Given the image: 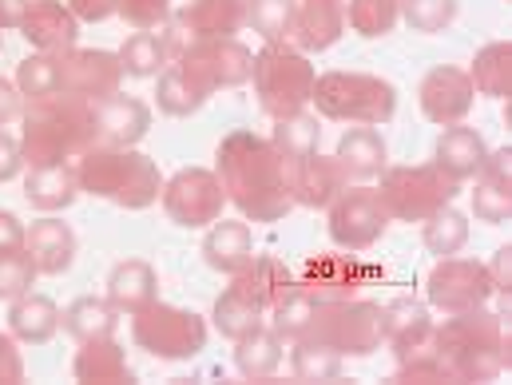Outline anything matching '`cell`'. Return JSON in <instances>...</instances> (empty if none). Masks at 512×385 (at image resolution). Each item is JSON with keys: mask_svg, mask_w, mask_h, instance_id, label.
Listing matches in <instances>:
<instances>
[{"mask_svg": "<svg viewBox=\"0 0 512 385\" xmlns=\"http://www.w3.org/2000/svg\"><path fill=\"white\" fill-rule=\"evenodd\" d=\"M219 183L223 195H231L235 207L255 223H274L294 207L286 187V159L274 151V143L251 131H235L219 143Z\"/></svg>", "mask_w": 512, "mask_h": 385, "instance_id": "cell-1", "label": "cell"}, {"mask_svg": "<svg viewBox=\"0 0 512 385\" xmlns=\"http://www.w3.org/2000/svg\"><path fill=\"white\" fill-rule=\"evenodd\" d=\"M96 143V104L52 92L28 104L24 116V159L32 167L68 163L72 155H84Z\"/></svg>", "mask_w": 512, "mask_h": 385, "instance_id": "cell-2", "label": "cell"}, {"mask_svg": "<svg viewBox=\"0 0 512 385\" xmlns=\"http://www.w3.org/2000/svg\"><path fill=\"white\" fill-rule=\"evenodd\" d=\"M505 334V322L477 306L449 314V322L433 330V350L453 382H493L505 366H512L505 354Z\"/></svg>", "mask_w": 512, "mask_h": 385, "instance_id": "cell-3", "label": "cell"}, {"mask_svg": "<svg viewBox=\"0 0 512 385\" xmlns=\"http://www.w3.org/2000/svg\"><path fill=\"white\" fill-rule=\"evenodd\" d=\"M80 191H92L100 199H112L120 207H151L159 199V171L147 155L131 151V147H88L80 167H76Z\"/></svg>", "mask_w": 512, "mask_h": 385, "instance_id": "cell-4", "label": "cell"}, {"mask_svg": "<svg viewBox=\"0 0 512 385\" xmlns=\"http://www.w3.org/2000/svg\"><path fill=\"white\" fill-rule=\"evenodd\" d=\"M310 100L330 120H350V124H370V128L385 124L397 108L393 84L382 76H362V72H330L314 80Z\"/></svg>", "mask_w": 512, "mask_h": 385, "instance_id": "cell-5", "label": "cell"}, {"mask_svg": "<svg viewBox=\"0 0 512 385\" xmlns=\"http://www.w3.org/2000/svg\"><path fill=\"white\" fill-rule=\"evenodd\" d=\"M255 88H258V104L266 116L282 120V116H294L306 108L310 92H314V68L306 64V56L282 48V44H266V52L255 56Z\"/></svg>", "mask_w": 512, "mask_h": 385, "instance_id": "cell-6", "label": "cell"}, {"mask_svg": "<svg viewBox=\"0 0 512 385\" xmlns=\"http://www.w3.org/2000/svg\"><path fill=\"white\" fill-rule=\"evenodd\" d=\"M310 338L334 346L338 354H354L366 358L382 346L385 318L382 306L374 302H354V298H338V302H318L314 318H310Z\"/></svg>", "mask_w": 512, "mask_h": 385, "instance_id": "cell-7", "label": "cell"}, {"mask_svg": "<svg viewBox=\"0 0 512 385\" xmlns=\"http://www.w3.org/2000/svg\"><path fill=\"white\" fill-rule=\"evenodd\" d=\"M378 195H382L389 219L421 223L433 211H441V207L453 203L457 179H449L437 163H429V167H393V171H385Z\"/></svg>", "mask_w": 512, "mask_h": 385, "instance_id": "cell-8", "label": "cell"}, {"mask_svg": "<svg viewBox=\"0 0 512 385\" xmlns=\"http://www.w3.org/2000/svg\"><path fill=\"white\" fill-rule=\"evenodd\" d=\"M131 334L155 358H195L207 342V326L195 310H179V306H163V302L135 310Z\"/></svg>", "mask_w": 512, "mask_h": 385, "instance_id": "cell-9", "label": "cell"}, {"mask_svg": "<svg viewBox=\"0 0 512 385\" xmlns=\"http://www.w3.org/2000/svg\"><path fill=\"white\" fill-rule=\"evenodd\" d=\"M183 80L207 100L215 88H235L251 76L255 68V56L239 44V40H195L187 52H179V64Z\"/></svg>", "mask_w": 512, "mask_h": 385, "instance_id": "cell-10", "label": "cell"}, {"mask_svg": "<svg viewBox=\"0 0 512 385\" xmlns=\"http://www.w3.org/2000/svg\"><path fill=\"white\" fill-rule=\"evenodd\" d=\"M389 227V211H385L382 195L374 187H346L334 199L330 211V239L342 251H366L382 239V231Z\"/></svg>", "mask_w": 512, "mask_h": 385, "instance_id": "cell-11", "label": "cell"}, {"mask_svg": "<svg viewBox=\"0 0 512 385\" xmlns=\"http://www.w3.org/2000/svg\"><path fill=\"white\" fill-rule=\"evenodd\" d=\"M429 302L445 314H461V310H477L489 302L493 294V278H489V266L485 262H473V258H441L429 274Z\"/></svg>", "mask_w": 512, "mask_h": 385, "instance_id": "cell-12", "label": "cell"}, {"mask_svg": "<svg viewBox=\"0 0 512 385\" xmlns=\"http://www.w3.org/2000/svg\"><path fill=\"white\" fill-rule=\"evenodd\" d=\"M163 207L179 227H207L223 215V183L203 167H187L167 183Z\"/></svg>", "mask_w": 512, "mask_h": 385, "instance_id": "cell-13", "label": "cell"}, {"mask_svg": "<svg viewBox=\"0 0 512 385\" xmlns=\"http://www.w3.org/2000/svg\"><path fill=\"white\" fill-rule=\"evenodd\" d=\"M120 56L112 52H96V48H68V56H60V92L68 96H80V100H92L100 104L104 96H116L120 88Z\"/></svg>", "mask_w": 512, "mask_h": 385, "instance_id": "cell-14", "label": "cell"}, {"mask_svg": "<svg viewBox=\"0 0 512 385\" xmlns=\"http://www.w3.org/2000/svg\"><path fill=\"white\" fill-rule=\"evenodd\" d=\"M370 274H374V270L362 266L358 258L318 255L294 274V282H298V290L310 294L314 302H338V298H350L358 286H366Z\"/></svg>", "mask_w": 512, "mask_h": 385, "instance_id": "cell-15", "label": "cell"}, {"mask_svg": "<svg viewBox=\"0 0 512 385\" xmlns=\"http://www.w3.org/2000/svg\"><path fill=\"white\" fill-rule=\"evenodd\" d=\"M286 187H290V199L302 203V207H326L334 203L350 179L342 171L338 159H326V155H306V159H290L286 163Z\"/></svg>", "mask_w": 512, "mask_h": 385, "instance_id": "cell-16", "label": "cell"}, {"mask_svg": "<svg viewBox=\"0 0 512 385\" xmlns=\"http://www.w3.org/2000/svg\"><path fill=\"white\" fill-rule=\"evenodd\" d=\"M473 96H477V88H473L469 72H461V68H433L421 80V112L433 124L465 120V112L473 108Z\"/></svg>", "mask_w": 512, "mask_h": 385, "instance_id": "cell-17", "label": "cell"}, {"mask_svg": "<svg viewBox=\"0 0 512 385\" xmlns=\"http://www.w3.org/2000/svg\"><path fill=\"white\" fill-rule=\"evenodd\" d=\"M385 318V338L393 342L397 366L421 354H433V318L417 298H397L382 310Z\"/></svg>", "mask_w": 512, "mask_h": 385, "instance_id": "cell-18", "label": "cell"}, {"mask_svg": "<svg viewBox=\"0 0 512 385\" xmlns=\"http://www.w3.org/2000/svg\"><path fill=\"white\" fill-rule=\"evenodd\" d=\"M20 28H24L28 44L48 56H60L76 44V12L60 0H32Z\"/></svg>", "mask_w": 512, "mask_h": 385, "instance_id": "cell-19", "label": "cell"}, {"mask_svg": "<svg viewBox=\"0 0 512 385\" xmlns=\"http://www.w3.org/2000/svg\"><path fill=\"white\" fill-rule=\"evenodd\" d=\"M342 32H346V4H342V0H302V4L294 8V28H290V36L298 40V48L322 52V48H330Z\"/></svg>", "mask_w": 512, "mask_h": 385, "instance_id": "cell-20", "label": "cell"}, {"mask_svg": "<svg viewBox=\"0 0 512 385\" xmlns=\"http://www.w3.org/2000/svg\"><path fill=\"white\" fill-rule=\"evenodd\" d=\"M151 124L147 104L131 100V96H104L96 104V139L108 147H131L143 139V131Z\"/></svg>", "mask_w": 512, "mask_h": 385, "instance_id": "cell-21", "label": "cell"}, {"mask_svg": "<svg viewBox=\"0 0 512 385\" xmlns=\"http://www.w3.org/2000/svg\"><path fill=\"white\" fill-rule=\"evenodd\" d=\"M247 24V0H191L179 12V32L195 40H227Z\"/></svg>", "mask_w": 512, "mask_h": 385, "instance_id": "cell-22", "label": "cell"}, {"mask_svg": "<svg viewBox=\"0 0 512 385\" xmlns=\"http://www.w3.org/2000/svg\"><path fill=\"white\" fill-rule=\"evenodd\" d=\"M24 251L32 255L40 274H64L76 258V235L60 219H40L32 231H24Z\"/></svg>", "mask_w": 512, "mask_h": 385, "instance_id": "cell-23", "label": "cell"}, {"mask_svg": "<svg viewBox=\"0 0 512 385\" xmlns=\"http://www.w3.org/2000/svg\"><path fill=\"white\" fill-rule=\"evenodd\" d=\"M485 155H489L485 139L473 128H461V124H445V135L437 139V151H433L437 167H441L449 179H457V183H461V179H473V175L481 171Z\"/></svg>", "mask_w": 512, "mask_h": 385, "instance_id": "cell-24", "label": "cell"}, {"mask_svg": "<svg viewBox=\"0 0 512 385\" xmlns=\"http://www.w3.org/2000/svg\"><path fill=\"white\" fill-rule=\"evenodd\" d=\"M203 255H207V266H215L223 274H239L255 258L251 227L247 223H231V219H215V231L207 235Z\"/></svg>", "mask_w": 512, "mask_h": 385, "instance_id": "cell-25", "label": "cell"}, {"mask_svg": "<svg viewBox=\"0 0 512 385\" xmlns=\"http://www.w3.org/2000/svg\"><path fill=\"white\" fill-rule=\"evenodd\" d=\"M24 195H28V203L40 207V211H60V207H68V203L80 195L76 167H68V163L32 167V171H28V183H24Z\"/></svg>", "mask_w": 512, "mask_h": 385, "instance_id": "cell-26", "label": "cell"}, {"mask_svg": "<svg viewBox=\"0 0 512 385\" xmlns=\"http://www.w3.org/2000/svg\"><path fill=\"white\" fill-rule=\"evenodd\" d=\"M334 159L342 163L346 179H374V175H382V167H385L382 135L370 128V124L350 128L346 135H342V143H338V155H334Z\"/></svg>", "mask_w": 512, "mask_h": 385, "instance_id": "cell-27", "label": "cell"}, {"mask_svg": "<svg viewBox=\"0 0 512 385\" xmlns=\"http://www.w3.org/2000/svg\"><path fill=\"white\" fill-rule=\"evenodd\" d=\"M171 52H175V36L171 32L139 28L135 36H128V44L120 48V68L128 76H159V68H167Z\"/></svg>", "mask_w": 512, "mask_h": 385, "instance_id": "cell-28", "label": "cell"}, {"mask_svg": "<svg viewBox=\"0 0 512 385\" xmlns=\"http://www.w3.org/2000/svg\"><path fill=\"white\" fill-rule=\"evenodd\" d=\"M108 302L116 306V310H143V306H151L155 302V270L147 266V262H120L116 270H112V278H108Z\"/></svg>", "mask_w": 512, "mask_h": 385, "instance_id": "cell-29", "label": "cell"}, {"mask_svg": "<svg viewBox=\"0 0 512 385\" xmlns=\"http://www.w3.org/2000/svg\"><path fill=\"white\" fill-rule=\"evenodd\" d=\"M8 322H12V334L16 338L40 346V342H48L60 330V310L44 294H20L16 306H12V314H8Z\"/></svg>", "mask_w": 512, "mask_h": 385, "instance_id": "cell-30", "label": "cell"}, {"mask_svg": "<svg viewBox=\"0 0 512 385\" xmlns=\"http://www.w3.org/2000/svg\"><path fill=\"white\" fill-rule=\"evenodd\" d=\"M215 326L227 334V338H247V334H255L258 326H262V302H258L255 294L235 278V286L215 302Z\"/></svg>", "mask_w": 512, "mask_h": 385, "instance_id": "cell-31", "label": "cell"}, {"mask_svg": "<svg viewBox=\"0 0 512 385\" xmlns=\"http://www.w3.org/2000/svg\"><path fill=\"white\" fill-rule=\"evenodd\" d=\"M76 378L80 382H131L128 358L112 338H92L84 342L76 358Z\"/></svg>", "mask_w": 512, "mask_h": 385, "instance_id": "cell-32", "label": "cell"}, {"mask_svg": "<svg viewBox=\"0 0 512 385\" xmlns=\"http://www.w3.org/2000/svg\"><path fill=\"white\" fill-rule=\"evenodd\" d=\"M469 80H473V88H477L481 96H497V100L509 96L512 92V44L509 40H497V44L481 48L477 60H473Z\"/></svg>", "mask_w": 512, "mask_h": 385, "instance_id": "cell-33", "label": "cell"}, {"mask_svg": "<svg viewBox=\"0 0 512 385\" xmlns=\"http://www.w3.org/2000/svg\"><path fill=\"white\" fill-rule=\"evenodd\" d=\"M64 330H68L76 342L112 338V334H116V306H112V302H100V298H80V302L68 306Z\"/></svg>", "mask_w": 512, "mask_h": 385, "instance_id": "cell-34", "label": "cell"}, {"mask_svg": "<svg viewBox=\"0 0 512 385\" xmlns=\"http://www.w3.org/2000/svg\"><path fill=\"white\" fill-rule=\"evenodd\" d=\"M282 362V338L274 330H262L239 338V350H235V366L247 374V378H270Z\"/></svg>", "mask_w": 512, "mask_h": 385, "instance_id": "cell-35", "label": "cell"}, {"mask_svg": "<svg viewBox=\"0 0 512 385\" xmlns=\"http://www.w3.org/2000/svg\"><path fill=\"white\" fill-rule=\"evenodd\" d=\"M318 120L314 116H306V112H294V116H282L278 120V128H274V151L290 163V159H306V155H314L318 151Z\"/></svg>", "mask_w": 512, "mask_h": 385, "instance_id": "cell-36", "label": "cell"}, {"mask_svg": "<svg viewBox=\"0 0 512 385\" xmlns=\"http://www.w3.org/2000/svg\"><path fill=\"white\" fill-rule=\"evenodd\" d=\"M465 243H469V223H465L461 211L441 207V211H433V215L425 219V247L437 258L457 255Z\"/></svg>", "mask_w": 512, "mask_h": 385, "instance_id": "cell-37", "label": "cell"}, {"mask_svg": "<svg viewBox=\"0 0 512 385\" xmlns=\"http://www.w3.org/2000/svg\"><path fill=\"white\" fill-rule=\"evenodd\" d=\"M294 374L302 382H330L342 374V354L318 338H298V350H294Z\"/></svg>", "mask_w": 512, "mask_h": 385, "instance_id": "cell-38", "label": "cell"}, {"mask_svg": "<svg viewBox=\"0 0 512 385\" xmlns=\"http://www.w3.org/2000/svg\"><path fill=\"white\" fill-rule=\"evenodd\" d=\"M294 8L298 0H247V20L266 44H282L294 28Z\"/></svg>", "mask_w": 512, "mask_h": 385, "instance_id": "cell-39", "label": "cell"}, {"mask_svg": "<svg viewBox=\"0 0 512 385\" xmlns=\"http://www.w3.org/2000/svg\"><path fill=\"white\" fill-rule=\"evenodd\" d=\"M16 88H20L28 100H40V96L60 92V60L48 56V52L28 56V60L16 68Z\"/></svg>", "mask_w": 512, "mask_h": 385, "instance_id": "cell-40", "label": "cell"}, {"mask_svg": "<svg viewBox=\"0 0 512 385\" xmlns=\"http://www.w3.org/2000/svg\"><path fill=\"white\" fill-rule=\"evenodd\" d=\"M401 16V0H350L346 24H354L362 36H385Z\"/></svg>", "mask_w": 512, "mask_h": 385, "instance_id": "cell-41", "label": "cell"}, {"mask_svg": "<svg viewBox=\"0 0 512 385\" xmlns=\"http://www.w3.org/2000/svg\"><path fill=\"white\" fill-rule=\"evenodd\" d=\"M314 298L310 294H302V290H294V294H286L278 306H274V334L278 338H306V330H310V318H314Z\"/></svg>", "mask_w": 512, "mask_h": 385, "instance_id": "cell-42", "label": "cell"}, {"mask_svg": "<svg viewBox=\"0 0 512 385\" xmlns=\"http://www.w3.org/2000/svg\"><path fill=\"white\" fill-rule=\"evenodd\" d=\"M199 104H203V96L183 80V72L175 64H167L163 76H159V108L167 116H191Z\"/></svg>", "mask_w": 512, "mask_h": 385, "instance_id": "cell-43", "label": "cell"}, {"mask_svg": "<svg viewBox=\"0 0 512 385\" xmlns=\"http://www.w3.org/2000/svg\"><path fill=\"white\" fill-rule=\"evenodd\" d=\"M401 16L413 32H441L457 16V0H401Z\"/></svg>", "mask_w": 512, "mask_h": 385, "instance_id": "cell-44", "label": "cell"}, {"mask_svg": "<svg viewBox=\"0 0 512 385\" xmlns=\"http://www.w3.org/2000/svg\"><path fill=\"white\" fill-rule=\"evenodd\" d=\"M473 211H477V219H481V223H489V227L509 223L512 187H497V183H489V179H477V191H473Z\"/></svg>", "mask_w": 512, "mask_h": 385, "instance_id": "cell-45", "label": "cell"}, {"mask_svg": "<svg viewBox=\"0 0 512 385\" xmlns=\"http://www.w3.org/2000/svg\"><path fill=\"white\" fill-rule=\"evenodd\" d=\"M36 274H40V270H36V262H32V255H28L24 247L0 255V298H20V294L32 286Z\"/></svg>", "mask_w": 512, "mask_h": 385, "instance_id": "cell-46", "label": "cell"}, {"mask_svg": "<svg viewBox=\"0 0 512 385\" xmlns=\"http://www.w3.org/2000/svg\"><path fill=\"white\" fill-rule=\"evenodd\" d=\"M116 8L124 12V20L135 24V28H159L171 12L167 0H116Z\"/></svg>", "mask_w": 512, "mask_h": 385, "instance_id": "cell-47", "label": "cell"}, {"mask_svg": "<svg viewBox=\"0 0 512 385\" xmlns=\"http://www.w3.org/2000/svg\"><path fill=\"white\" fill-rule=\"evenodd\" d=\"M489 278H493V294H501V298L509 302L512 298V247H501V251L493 255Z\"/></svg>", "mask_w": 512, "mask_h": 385, "instance_id": "cell-48", "label": "cell"}, {"mask_svg": "<svg viewBox=\"0 0 512 385\" xmlns=\"http://www.w3.org/2000/svg\"><path fill=\"white\" fill-rule=\"evenodd\" d=\"M20 247H24V227H20V219H16L12 211H0V255L20 251Z\"/></svg>", "mask_w": 512, "mask_h": 385, "instance_id": "cell-49", "label": "cell"}, {"mask_svg": "<svg viewBox=\"0 0 512 385\" xmlns=\"http://www.w3.org/2000/svg\"><path fill=\"white\" fill-rule=\"evenodd\" d=\"M20 163H24L20 143H16L12 135H4V131H0V183H4V179H12V175L20 171Z\"/></svg>", "mask_w": 512, "mask_h": 385, "instance_id": "cell-50", "label": "cell"}, {"mask_svg": "<svg viewBox=\"0 0 512 385\" xmlns=\"http://www.w3.org/2000/svg\"><path fill=\"white\" fill-rule=\"evenodd\" d=\"M24 378V366H20V354L8 338H0V382H20Z\"/></svg>", "mask_w": 512, "mask_h": 385, "instance_id": "cell-51", "label": "cell"}, {"mask_svg": "<svg viewBox=\"0 0 512 385\" xmlns=\"http://www.w3.org/2000/svg\"><path fill=\"white\" fill-rule=\"evenodd\" d=\"M68 8L84 20H104V16L116 12V0H68Z\"/></svg>", "mask_w": 512, "mask_h": 385, "instance_id": "cell-52", "label": "cell"}, {"mask_svg": "<svg viewBox=\"0 0 512 385\" xmlns=\"http://www.w3.org/2000/svg\"><path fill=\"white\" fill-rule=\"evenodd\" d=\"M16 116H20V96H16V88L8 80H0V128L12 124Z\"/></svg>", "mask_w": 512, "mask_h": 385, "instance_id": "cell-53", "label": "cell"}, {"mask_svg": "<svg viewBox=\"0 0 512 385\" xmlns=\"http://www.w3.org/2000/svg\"><path fill=\"white\" fill-rule=\"evenodd\" d=\"M32 0H0V28H20Z\"/></svg>", "mask_w": 512, "mask_h": 385, "instance_id": "cell-54", "label": "cell"}]
</instances>
